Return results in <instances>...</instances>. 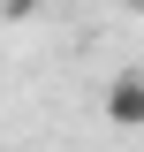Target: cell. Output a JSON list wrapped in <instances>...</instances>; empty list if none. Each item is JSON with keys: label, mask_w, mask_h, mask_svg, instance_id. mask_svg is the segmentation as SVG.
<instances>
[{"label": "cell", "mask_w": 144, "mask_h": 152, "mask_svg": "<svg viewBox=\"0 0 144 152\" xmlns=\"http://www.w3.org/2000/svg\"><path fill=\"white\" fill-rule=\"evenodd\" d=\"M121 8H129V15H144V0H121Z\"/></svg>", "instance_id": "3"}, {"label": "cell", "mask_w": 144, "mask_h": 152, "mask_svg": "<svg viewBox=\"0 0 144 152\" xmlns=\"http://www.w3.org/2000/svg\"><path fill=\"white\" fill-rule=\"evenodd\" d=\"M99 114H106L114 129H144V76H137V69L106 76V99H99Z\"/></svg>", "instance_id": "1"}, {"label": "cell", "mask_w": 144, "mask_h": 152, "mask_svg": "<svg viewBox=\"0 0 144 152\" xmlns=\"http://www.w3.org/2000/svg\"><path fill=\"white\" fill-rule=\"evenodd\" d=\"M31 8H38V0H0V15H31Z\"/></svg>", "instance_id": "2"}]
</instances>
